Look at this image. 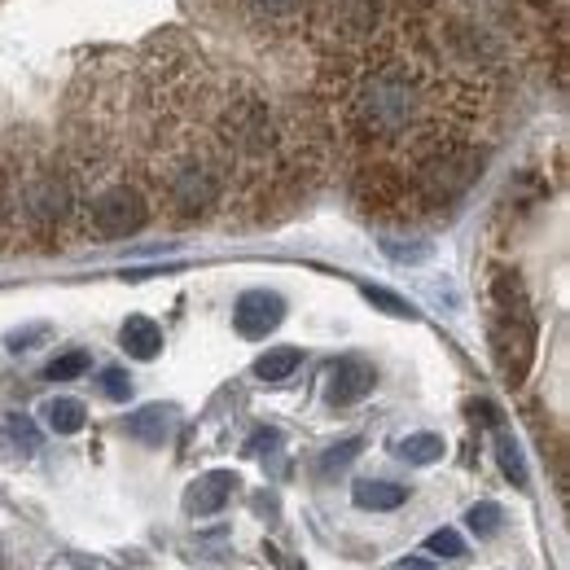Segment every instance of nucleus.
Instances as JSON below:
<instances>
[{
    "label": "nucleus",
    "mask_w": 570,
    "mask_h": 570,
    "mask_svg": "<svg viewBox=\"0 0 570 570\" xmlns=\"http://www.w3.org/2000/svg\"><path fill=\"white\" fill-rule=\"evenodd\" d=\"M233 488H237V474H233V470H212V474H203L198 483H189L185 509H189L194 518H212V513H219V509L228 504Z\"/></svg>",
    "instance_id": "nucleus-8"
},
{
    "label": "nucleus",
    "mask_w": 570,
    "mask_h": 570,
    "mask_svg": "<svg viewBox=\"0 0 570 570\" xmlns=\"http://www.w3.org/2000/svg\"><path fill=\"white\" fill-rule=\"evenodd\" d=\"M298 364H303V352H298V347H273L268 356L255 360V377H264V382H285Z\"/></svg>",
    "instance_id": "nucleus-16"
},
{
    "label": "nucleus",
    "mask_w": 570,
    "mask_h": 570,
    "mask_svg": "<svg viewBox=\"0 0 570 570\" xmlns=\"http://www.w3.org/2000/svg\"><path fill=\"white\" fill-rule=\"evenodd\" d=\"M497 461L513 488H527V461H522V448H518V439H513L509 430H500V426H497Z\"/></svg>",
    "instance_id": "nucleus-15"
},
{
    "label": "nucleus",
    "mask_w": 570,
    "mask_h": 570,
    "mask_svg": "<svg viewBox=\"0 0 570 570\" xmlns=\"http://www.w3.org/2000/svg\"><path fill=\"white\" fill-rule=\"evenodd\" d=\"M285 321V298L273 289H246L233 307V325L242 338H268Z\"/></svg>",
    "instance_id": "nucleus-6"
},
{
    "label": "nucleus",
    "mask_w": 570,
    "mask_h": 570,
    "mask_svg": "<svg viewBox=\"0 0 570 570\" xmlns=\"http://www.w3.org/2000/svg\"><path fill=\"white\" fill-rule=\"evenodd\" d=\"M149 219H154V198L141 185V176H132V171L106 176L83 189L79 233L92 242H124V237L141 233Z\"/></svg>",
    "instance_id": "nucleus-3"
},
{
    "label": "nucleus",
    "mask_w": 570,
    "mask_h": 570,
    "mask_svg": "<svg viewBox=\"0 0 570 570\" xmlns=\"http://www.w3.org/2000/svg\"><path fill=\"white\" fill-rule=\"evenodd\" d=\"M395 570H439V567L426 562V558H404V562H395Z\"/></svg>",
    "instance_id": "nucleus-25"
},
{
    "label": "nucleus",
    "mask_w": 570,
    "mask_h": 570,
    "mask_svg": "<svg viewBox=\"0 0 570 570\" xmlns=\"http://www.w3.org/2000/svg\"><path fill=\"white\" fill-rule=\"evenodd\" d=\"M40 448V430L22 413H4L0 417V456H31Z\"/></svg>",
    "instance_id": "nucleus-10"
},
{
    "label": "nucleus",
    "mask_w": 570,
    "mask_h": 570,
    "mask_svg": "<svg viewBox=\"0 0 570 570\" xmlns=\"http://www.w3.org/2000/svg\"><path fill=\"white\" fill-rule=\"evenodd\" d=\"M426 553H434V558H465V540L452 527H443V531L426 535Z\"/></svg>",
    "instance_id": "nucleus-22"
},
{
    "label": "nucleus",
    "mask_w": 570,
    "mask_h": 570,
    "mask_svg": "<svg viewBox=\"0 0 570 570\" xmlns=\"http://www.w3.org/2000/svg\"><path fill=\"white\" fill-rule=\"evenodd\" d=\"M321 53H360L395 31V0H325L312 13Z\"/></svg>",
    "instance_id": "nucleus-4"
},
{
    "label": "nucleus",
    "mask_w": 570,
    "mask_h": 570,
    "mask_svg": "<svg viewBox=\"0 0 570 570\" xmlns=\"http://www.w3.org/2000/svg\"><path fill=\"white\" fill-rule=\"evenodd\" d=\"M277 439H282V434H277V430H259V434H255V439H250V443H246V452H250V456H259V452H264V448H277Z\"/></svg>",
    "instance_id": "nucleus-24"
},
{
    "label": "nucleus",
    "mask_w": 570,
    "mask_h": 570,
    "mask_svg": "<svg viewBox=\"0 0 570 570\" xmlns=\"http://www.w3.org/2000/svg\"><path fill=\"white\" fill-rule=\"evenodd\" d=\"M233 9L242 13L246 27L264 36H298L312 27L316 0H233Z\"/></svg>",
    "instance_id": "nucleus-5"
},
{
    "label": "nucleus",
    "mask_w": 570,
    "mask_h": 570,
    "mask_svg": "<svg viewBox=\"0 0 570 570\" xmlns=\"http://www.w3.org/2000/svg\"><path fill=\"white\" fill-rule=\"evenodd\" d=\"M382 255L386 259H395V264H422V259H430V242H422V237H413V242H404V237H382Z\"/></svg>",
    "instance_id": "nucleus-17"
},
{
    "label": "nucleus",
    "mask_w": 570,
    "mask_h": 570,
    "mask_svg": "<svg viewBox=\"0 0 570 570\" xmlns=\"http://www.w3.org/2000/svg\"><path fill=\"white\" fill-rule=\"evenodd\" d=\"M88 364H92L88 352H67V356H58L49 368H45V377H49V382H71V377H79Z\"/></svg>",
    "instance_id": "nucleus-21"
},
{
    "label": "nucleus",
    "mask_w": 570,
    "mask_h": 570,
    "mask_svg": "<svg viewBox=\"0 0 570 570\" xmlns=\"http://www.w3.org/2000/svg\"><path fill=\"white\" fill-rule=\"evenodd\" d=\"M352 500H356L360 509H368V513H391V509H400L409 500V488L386 483V479H360L356 488H352Z\"/></svg>",
    "instance_id": "nucleus-11"
},
{
    "label": "nucleus",
    "mask_w": 570,
    "mask_h": 570,
    "mask_svg": "<svg viewBox=\"0 0 570 570\" xmlns=\"http://www.w3.org/2000/svg\"><path fill=\"white\" fill-rule=\"evenodd\" d=\"M45 422H49V430H58V434H79L83 430V422H88V409L79 404V400H49L45 404Z\"/></svg>",
    "instance_id": "nucleus-13"
},
{
    "label": "nucleus",
    "mask_w": 570,
    "mask_h": 570,
    "mask_svg": "<svg viewBox=\"0 0 570 570\" xmlns=\"http://www.w3.org/2000/svg\"><path fill=\"white\" fill-rule=\"evenodd\" d=\"M395 456L400 461H409V465H434L439 456H443V439L439 434H409V439H400L395 443Z\"/></svg>",
    "instance_id": "nucleus-14"
},
{
    "label": "nucleus",
    "mask_w": 570,
    "mask_h": 570,
    "mask_svg": "<svg viewBox=\"0 0 570 570\" xmlns=\"http://www.w3.org/2000/svg\"><path fill=\"white\" fill-rule=\"evenodd\" d=\"M101 391H106V400H128L132 395L128 368H101Z\"/></svg>",
    "instance_id": "nucleus-23"
},
{
    "label": "nucleus",
    "mask_w": 570,
    "mask_h": 570,
    "mask_svg": "<svg viewBox=\"0 0 570 570\" xmlns=\"http://www.w3.org/2000/svg\"><path fill=\"white\" fill-rule=\"evenodd\" d=\"M492 356L509 386H522L535 360V316L518 273L492 277Z\"/></svg>",
    "instance_id": "nucleus-2"
},
{
    "label": "nucleus",
    "mask_w": 570,
    "mask_h": 570,
    "mask_svg": "<svg viewBox=\"0 0 570 570\" xmlns=\"http://www.w3.org/2000/svg\"><path fill=\"white\" fill-rule=\"evenodd\" d=\"M360 448H364L360 439H343L338 448H330V452L321 456V474L330 479V474H338V470H347V465H352V461H356V456H360Z\"/></svg>",
    "instance_id": "nucleus-20"
},
{
    "label": "nucleus",
    "mask_w": 570,
    "mask_h": 570,
    "mask_svg": "<svg viewBox=\"0 0 570 570\" xmlns=\"http://www.w3.org/2000/svg\"><path fill=\"white\" fill-rule=\"evenodd\" d=\"M364 298H368L373 307H382L386 316H400V321H417V307H413L409 298H400V294L382 289V285H364Z\"/></svg>",
    "instance_id": "nucleus-18"
},
{
    "label": "nucleus",
    "mask_w": 570,
    "mask_h": 570,
    "mask_svg": "<svg viewBox=\"0 0 570 570\" xmlns=\"http://www.w3.org/2000/svg\"><path fill=\"white\" fill-rule=\"evenodd\" d=\"M171 430H176V409H167V404H145V409H137V413L128 417V434L149 443V448L167 443Z\"/></svg>",
    "instance_id": "nucleus-9"
},
{
    "label": "nucleus",
    "mask_w": 570,
    "mask_h": 570,
    "mask_svg": "<svg viewBox=\"0 0 570 570\" xmlns=\"http://www.w3.org/2000/svg\"><path fill=\"white\" fill-rule=\"evenodd\" d=\"M373 386H377V368H373L368 360H360V356L338 360L334 373H330V404H334V409H352V404H360Z\"/></svg>",
    "instance_id": "nucleus-7"
},
{
    "label": "nucleus",
    "mask_w": 570,
    "mask_h": 570,
    "mask_svg": "<svg viewBox=\"0 0 570 570\" xmlns=\"http://www.w3.org/2000/svg\"><path fill=\"white\" fill-rule=\"evenodd\" d=\"M18 237L36 246H62V237L79 228L83 185L71 158H36L18 167Z\"/></svg>",
    "instance_id": "nucleus-1"
},
{
    "label": "nucleus",
    "mask_w": 570,
    "mask_h": 570,
    "mask_svg": "<svg viewBox=\"0 0 570 570\" xmlns=\"http://www.w3.org/2000/svg\"><path fill=\"white\" fill-rule=\"evenodd\" d=\"M500 522H504V509H500L497 500H483V504L470 509V531H474L479 540H492L500 531Z\"/></svg>",
    "instance_id": "nucleus-19"
},
{
    "label": "nucleus",
    "mask_w": 570,
    "mask_h": 570,
    "mask_svg": "<svg viewBox=\"0 0 570 570\" xmlns=\"http://www.w3.org/2000/svg\"><path fill=\"white\" fill-rule=\"evenodd\" d=\"M119 343H124V352L132 360H154L163 352V330H158L149 316H128Z\"/></svg>",
    "instance_id": "nucleus-12"
}]
</instances>
